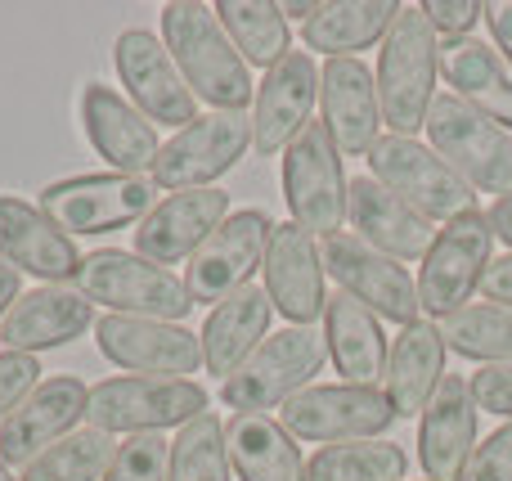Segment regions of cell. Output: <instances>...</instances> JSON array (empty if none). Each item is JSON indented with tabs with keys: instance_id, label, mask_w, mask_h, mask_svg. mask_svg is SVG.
Segmentation results:
<instances>
[{
	"instance_id": "52a82bcc",
	"label": "cell",
	"mask_w": 512,
	"mask_h": 481,
	"mask_svg": "<svg viewBox=\"0 0 512 481\" xmlns=\"http://www.w3.org/2000/svg\"><path fill=\"white\" fill-rule=\"evenodd\" d=\"M432 149L468 180L472 189L504 198L512 194V135L504 126H495L486 113H477L472 104H463L459 95L441 90L427 108L423 122Z\"/></svg>"
},
{
	"instance_id": "d6a6232c",
	"label": "cell",
	"mask_w": 512,
	"mask_h": 481,
	"mask_svg": "<svg viewBox=\"0 0 512 481\" xmlns=\"http://www.w3.org/2000/svg\"><path fill=\"white\" fill-rule=\"evenodd\" d=\"M216 18H221L225 36L234 41V50L243 54V63L270 72L274 63L288 54V18L274 0H216Z\"/></svg>"
},
{
	"instance_id": "836d02e7",
	"label": "cell",
	"mask_w": 512,
	"mask_h": 481,
	"mask_svg": "<svg viewBox=\"0 0 512 481\" xmlns=\"http://www.w3.org/2000/svg\"><path fill=\"white\" fill-rule=\"evenodd\" d=\"M445 351L481 365H512V311L495 302H468L463 311L445 315L441 324Z\"/></svg>"
},
{
	"instance_id": "44dd1931",
	"label": "cell",
	"mask_w": 512,
	"mask_h": 481,
	"mask_svg": "<svg viewBox=\"0 0 512 481\" xmlns=\"http://www.w3.org/2000/svg\"><path fill=\"white\" fill-rule=\"evenodd\" d=\"M81 131H86L90 149L122 176H149L162 153L158 126L126 95H117L113 86H99V81L81 90Z\"/></svg>"
},
{
	"instance_id": "30bf717a",
	"label": "cell",
	"mask_w": 512,
	"mask_h": 481,
	"mask_svg": "<svg viewBox=\"0 0 512 481\" xmlns=\"http://www.w3.org/2000/svg\"><path fill=\"white\" fill-rule=\"evenodd\" d=\"M283 203L292 212V225H301L310 239H328V234L342 230L346 171L324 122H310L283 149Z\"/></svg>"
},
{
	"instance_id": "9a60e30c",
	"label": "cell",
	"mask_w": 512,
	"mask_h": 481,
	"mask_svg": "<svg viewBox=\"0 0 512 481\" xmlns=\"http://www.w3.org/2000/svg\"><path fill=\"white\" fill-rule=\"evenodd\" d=\"M274 221L261 207H243L221 221V230L189 257L185 288L198 306H221L239 288H248L252 270L265 261V243H270Z\"/></svg>"
},
{
	"instance_id": "f1b7e54d",
	"label": "cell",
	"mask_w": 512,
	"mask_h": 481,
	"mask_svg": "<svg viewBox=\"0 0 512 481\" xmlns=\"http://www.w3.org/2000/svg\"><path fill=\"white\" fill-rule=\"evenodd\" d=\"M270 297L265 288H239L234 297H225L221 306H212L203 333H198V347H203V369L212 378H230L243 360L270 338Z\"/></svg>"
},
{
	"instance_id": "2e32d148",
	"label": "cell",
	"mask_w": 512,
	"mask_h": 481,
	"mask_svg": "<svg viewBox=\"0 0 512 481\" xmlns=\"http://www.w3.org/2000/svg\"><path fill=\"white\" fill-rule=\"evenodd\" d=\"M95 342L104 360H113L126 374H153V378H189L203 369V347L198 333L185 324L162 320H131V315H99Z\"/></svg>"
},
{
	"instance_id": "7a4b0ae2",
	"label": "cell",
	"mask_w": 512,
	"mask_h": 481,
	"mask_svg": "<svg viewBox=\"0 0 512 481\" xmlns=\"http://www.w3.org/2000/svg\"><path fill=\"white\" fill-rule=\"evenodd\" d=\"M436 72H441V41L418 5H400L391 32L378 50V104L382 126L391 135H414L427 122V108L436 99Z\"/></svg>"
},
{
	"instance_id": "ee69618b",
	"label": "cell",
	"mask_w": 512,
	"mask_h": 481,
	"mask_svg": "<svg viewBox=\"0 0 512 481\" xmlns=\"http://www.w3.org/2000/svg\"><path fill=\"white\" fill-rule=\"evenodd\" d=\"M486 23L495 36V50L512 63V0H486Z\"/></svg>"
},
{
	"instance_id": "3957f363",
	"label": "cell",
	"mask_w": 512,
	"mask_h": 481,
	"mask_svg": "<svg viewBox=\"0 0 512 481\" xmlns=\"http://www.w3.org/2000/svg\"><path fill=\"white\" fill-rule=\"evenodd\" d=\"M72 284L90 306H108V315L180 324L194 311V297H189L185 279L176 270L153 266V261L122 248H99L90 257H81V270Z\"/></svg>"
},
{
	"instance_id": "8d00e7d4",
	"label": "cell",
	"mask_w": 512,
	"mask_h": 481,
	"mask_svg": "<svg viewBox=\"0 0 512 481\" xmlns=\"http://www.w3.org/2000/svg\"><path fill=\"white\" fill-rule=\"evenodd\" d=\"M230 450H225V423L212 410L176 432L171 441L167 481H230Z\"/></svg>"
},
{
	"instance_id": "5b68a950",
	"label": "cell",
	"mask_w": 512,
	"mask_h": 481,
	"mask_svg": "<svg viewBox=\"0 0 512 481\" xmlns=\"http://www.w3.org/2000/svg\"><path fill=\"white\" fill-rule=\"evenodd\" d=\"M328 342L315 329H274L261 347L221 383V401L234 414H270L274 405H288L297 392H306L310 378L324 369Z\"/></svg>"
},
{
	"instance_id": "4dcf8cb0",
	"label": "cell",
	"mask_w": 512,
	"mask_h": 481,
	"mask_svg": "<svg viewBox=\"0 0 512 481\" xmlns=\"http://www.w3.org/2000/svg\"><path fill=\"white\" fill-rule=\"evenodd\" d=\"M225 450L239 481H306V459L274 414H230Z\"/></svg>"
},
{
	"instance_id": "74e56055",
	"label": "cell",
	"mask_w": 512,
	"mask_h": 481,
	"mask_svg": "<svg viewBox=\"0 0 512 481\" xmlns=\"http://www.w3.org/2000/svg\"><path fill=\"white\" fill-rule=\"evenodd\" d=\"M167 468H171V441L162 432H149V437H126L117 446L104 481H167Z\"/></svg>"
},
{
	"instance_id": "603a6c76",
	"label": "cell",
	"mask_w": 512,
	"mask_h": 481,
	"mask_svg": "<svg viewBox=\"0 0 512 481\" xmlns=\"http://www.w3.org/2000/svg\"><path fill=\"white\" fill-rule=\"evenodd\" d=\"M477 450V401L463 374H445L418 419V468L427 481H459Z\"/></svg>"
},
{
	"instance_id": "5bb4252c",
	"label": "cell",
	"mask_w": 512,
	"mask_h": 481,
	"mask_svg": "<svg viewBox=\"0 0 512 481\" xmlns=\"http://www.w3.org/2000/svg\"><path fill=\"white\" fill-rule=\"evenodd\" d=\"M113 63L126 86V99H131L153 126H180V131H185L189 122H198V99H194V90L185 86V77H180L176 59L167 54L162 36L144 32V27H126V32L117 36Z\"/></svg>"
},
{
	"instance_id": "1f68e13d",
	"label": "cell",
	"mask_w": 512,
	"mask_h": 481,
	"mask_svg": "<svg viewBox=\"0 0 512 481\" xmlns=\"http://www.w3.org/2000/svg\"><path fill=\"white\" fill-rule=\"evenodd\" d=\"M396 14V0H328L301 27V41H306V50L328 54V59H355L360 50L378 45L391 32Z\"/></svg>"
},
{
	"instance_id": "d4e9b609",
	"label": "cell",
	"mask_w": 512,
	"mask_h": 481,
	"mask_svg": "<svg viewBox=\"0 0 512 481\" xmlns=\"http://www.w3.org/2000/svg\"><path fill=\"white\" fill-rule=\"evenodd\" d=\"M90 324H95V306L77 293V284H41L9 306V315L0 320V342L5 351L36 356L86 338Z\"/></svg>"
},
{
	"instance_id": "e0dca14e",
	"label": "cell",
	"mask_w": 512,
	"mask_h": 481,
	"mask_svg": "<svg viewBox=\"0 0 512 481\" xmlns=\"http://www.w3.org/2000/svg\"><path fill=\"white\" fill-rule=\"evenodd\" d=\"M86 401L90 387L81 378L72 374L41 378V387L0 423V464L23 473L36 455H45L68 432H77V423L86 419Z\"/></svg>"
},
{
	"instance_id": "f6af8a7d",
	"label": "cell",
	"mask_w": 512,
	"mask_h": 481,
	"mask_svg": "<svg viewBox=\"0 0 512 481\" xmlns=\"http://www.w3.org/2000/svg\"><path fill=\"white\" fill-rule=\"evenodd\" d=\"M23 297V275H18L9 261H0V320L9 315V306Z\"/></svg>"
},
{
	"instance_id": "d590c367",
	"label": "cell",
	"mask_w": 512,
	"mask_h": 481,
	"mask_svg": "<svg viewBox=\"0 0 512 481\" xmlns=\"http://www.w3.org/2000/svg\"><path fill=\"white\" fill-rule=\"evenodd\" d=\"M117 455V441L99 428H77L50 446L45 455H36L32 464L18 473V481H104L108 464Z\"/></svg>"
},
{
	"instance_id": "9c48e42d",
	"label": "cell",
	"mask_w": 512,
	"mask_h": 481,
	"mask_svg": "<svg viewBox=\"0 0 512 481\" xmlns=\"http://www.w3.org/2000/svg\"><path fill=\"white\" fill-rule=\"evenodd\" d=\"M319 257L324 270L337 279L342 293H351L360 306H369L382 324H409L423 320V306H418V279L400 266L396 257L378 252L373 243H364L355 230H337L328 239H319Z\"/></svg>"
},
{
	"instance_id": "b9f144b4",
	"label": "cell",
	"mask_w": 512,
	"mask_h": 481,
	"mask_svg": "<svg viewBox=\"0 0 512 481\" xmlns=\"http://www.w3.org/2000/svg\"><path fill=\"white\" fill-rule=\"evenodd\" d=\"M468 387H472L477 410H490L512 423V365H481L468 378Z\"/></svg>"
},
{
	"instance_id": "e575fe53",
	"label": "cell",
	"mask_w": 512,
	"mask_h": 481,
	"mask_svg": "<svg viewBox=\"0 0 512 481\" xmlns=\"http://www.w3.org/2000/svg\"><path fill=\"white\" fill-rule=\"evenodd\" d=\"M409 455L387 437L319 446L306 464V481H405Z\"/></svg>"
},
{
	"instance_id": "6da1fadb",
	"label": "cell",
	"mask_w": 512,
	"mask_h": 481,
	"mask_svg": "<svg viewBox=\"0 0 512 481\" xmlns=\"http://www.w3.org/2000/svg\"><path fill=\"white\" fill-rule=\"evenodd\" d=\"M162 45L176 59L194 99L207 104V113H248L256 86L248 77V63L225 36L212 5H203V0L162 5Z\"/></svg>"
},
{
	"instance_id": "c3c4849f",
	"label": "cell",
	"mask_w": 512,
	"mask_h": 481,
	"mask_svg": "<svg viewBox=\"0 0 512 481\" xmlns=\"http://www.w3.org/2000/svg\"><path fill=\"white\" fill-rule=\"evenodd\" d=\"M0 481H14V477H9V468H5V464H0Z\"/></svg>"
},
{
	"instance_id": "f546056e",
	"label": "cell",
	"mask_w": 512,
	"mask_h": 481,
	"mask_svg": "<svg viewBox=\"0 0 512 481\" xmlns=\"http://www.w3.org/2000/svg\"><path fill=\"white\" fill-rule=\"evenodd\" d=\"M445 383V342L441 329L427 320L400 329V338L391 342V360H387V392L396 419H423L427 401L436 396V387Z\"/></svg>"
},
{
	"instance_id": "4316f807",
	"label": "cell",
	"mask_w": 512,
	"mask_h": 481,
	"mask_svg": "<svg viewBox=\"0 0 512 481\" xmlns=\"http://www.w3.org/2000/svg\"><path fill=\"white\" fill-rule=\"evenodd\" d=\"M324 342L333 356L342 383L351 387H382L387 383V360H391V342L382 333V320L360 306L351 293H328L324 306Z\"/></svg>"
},
{
	"instance_id": "7dc6e473",
	"label": "cell",
	"mask_w": 512,
	"mask_h": 481,
	"mask_svg": "<svg viewBox=\"0 0 512 481\" xmlns=\"http://www.w3.org/2000/svg\"><path fill=\"white\" fill-rule=\"evenodd\" d=\"M279 9H283V18H306V23L319 14V5H315V0H283Z\"/></svg>"
},
{
	"instance_id": "ac0fdd59",
	"label": "cell",
	"mask_w": 512,
	"mask_h": 481,
	"mask_svg": "<svg viewBox=\"0 0 512 481\" xmlns=\"http://www.w3.org/2000/svg\"><path fill=\"white\" fill-rule=\"evenodd\" d=\"M265 297L270 306L297 329H315V320L328 306V288H324V257H319V243L310 239L301 225L279 221L270 230L265 243Z\"/></svg>"
},
{
	"instance_id": "ba28073f",
	"label": "cell",
	"mask_w": 512,
	"mask_h": 481,
	"mask_svg": "<svg viewBox=\"0 0 512 481\" xmlns=\"http://www.w3.org/2000/svg\"><path fill=\"white\" fill-rule=\"evenodd\" d=\"M158 180L153 176H72L41 189V212L63 234H108L140 225L158 207Z\"/></svg>"
},
{
	"instance_id": "bcb514c9",
	"label": "cell",
	"mask_w": 512,
	"mask_h": 481,
	"mask_svg": "<svg viewBox=\"0 0 512 481\" xmlns=\"http://www.w3.org/2000/svg\"><path fill=\"white\" fill-rule=\"evenodd\" d=\"M490 225H495V239H504L508 248H512V194H504V198H495L490 203Z\"/></svg>"
},
{
	"instance_id": "8fae6325",
	"label": "cell",
	"mask_w": 512,
	"mask_h": 481,
	"mask_svg": "<svg viewBox=\"0 0 512 481\" xmlns=\"http://www.w3.org/2000/svg\"><path fill=\"white\" fill-rule=\"evenodd\" d=\"M279 423L292 441H315V446H342V441H373L387 437L396 423L387 392L382 387H351L328 383L297 392L288 405H279Z\"/></svg>"
},
{
	"instance_id": "8992f818",
	"label": "cell",
	"mask_w": 512,
	"mask_h": 481,
	"mask_svg": "<svg viewBox=\"0 0 512 481\" xmlns=\"http://www.w3.org/2000/svg\"><path fill=\"white\" fill-rule=\"evenodd\" d=\"M369 176L387 185L396 198H405L418 216L427 221H459V216L477 212V189L432 149L418 144L414 135H378L369 149Z\"/></svg>"
},
{
	"instance_id": "484cf974",
	"label": "cell",
	"mask_w": 512,
	"mask_h": 481,
	"mask_svg": "<svg viewBox=\"0 0 512 481\" xmlns=\"http://www.w3.org/2000/svg\"><path fill=\"white\" fill-rule=\"evenodd\" d=\"M346 216H351V230L364 243H373L378 252H387L396 261H423L427 248L436 243L432 221L418 216L405 198H396L373 176L346 180Z\"/></svg>"
},
{
	"instance_id": "ffe728a7",
	"label": "cell",
	"mask_w": 512,
	"mask_h": 481,
	"mask_svg": "<svg viewBox=\"0 0 512 481\" xmlns=\"http://www.w3.org/2000/svg\"><path fill=\"white\" fill-rule=\"evenodd\" d=\"M230 216V194L225 189H180L167 194L140 225H135V257L153 266H176L189 261Z\"/></svg>"
},
{
	"instance_id": "60d3db41",
	"label": "cell",
	"mask_w": 512,
	"mask_h": 481,
	"mask_svg": "<svg viewBox=\"0 0 512 481\" xmlns=\"http://www.w3.org/2000/svg\"><path fill=\"white\" fill-rule=\"evenodd\" d=\"M427 14L436 36L445 41H459V36H472V27L486 18V0H423L418 5Z\"/></svg>"
},
{
	"instance_id": "4fadbf2b",
	"label": "cell",
	"mask_w": 512,
	"mask_h": 481,
	"mask_svg": "<svg viewBox=\"0 0 512 481\" xmlns=\"http://www.w3.org/2000/svg\"><path fill=\"white\" fill-rule=\"evenodd\" d=\"M252 149V113H203L162 144L153 162L158 189H212L225 171L239 167V158Z\"/></svg>"
},
{
	"instance_id": "83f0119b",
	"label": "cell",
	"mask_w": 512,
	"mask_h": 481,
	"mask_svg": "<svg viewBox=\"0 0 512 481\" xmlns=\"http://www.w3.org/2000/svg\"><path fill=\"white\" fill-rule=\"evenodd\" d=\"M441 77L450 81V95L512 131V63L490 41L477 36L441 41Z\"/></svg>"
},
{
	"instance_id": "ab89813d",
	"label": "cell",
	"mask_w": 512,
	"mask_h": 481,
	"mask_svg": "<svg viewBox=\"0 0 512 481\" xmlns=\"http://www.w3.org/2000/svg\"><path fill=\"white\" fill-rule=\"evenodd\" d=\"M459 481H512V423L495 428L486 441H477Z\"/></svg>"
},
{
	"instance_id": "7bdbcfd3",
	"label": "cell",
	"mask_w": 512,
	"mask_h": 481,
	"mask_svg": "<svg viewBox=\"0 0 512 481\" xmlns=\"http://www.w3.org/2000/svg\"><path fill=\"white\" fill-rule=\"evenodd\" d=\"M486 302L495 306H508L512 311V252H504V257H490L486 275H481V288H477Z\"/></svg>"
},
{
	"instance_id": "277c9868",
	"label": "cell",
	"mask_w": 512,
	"mask_h": 481,
	"mask_svg": "<svg viewBox=\"0 0 512 481\" xmlns=\"http://www.w3.org/2000/svg\"><path fill=\"white\" fill-rule=\"evenodd\" d=\"M198 414H207V392L194 378H153V374H117L90 387L86 428L108 437H149V432L185 428Z\"/></svg>"
},
{
	"instance_id": "d6986e66",
	"label": "cell",
	"mask_w": 512,
	"mask_h": 481,
	"mask_svg": "<svg viewBox=\"0 0 512 481\" xmlns=\"http://www.w3.org/2000/svg\"><path fill=\"white\" fill-rule=\"evenodd\" d=\"M315 104H319V68L310 59V50H288L265 81L256 86L252 99V149L261 158L283 153L310 122H315Z\"/></svg>"
},
{
	"instance_id": "f35d334b",
	"label": "cell",
	"mask_w": 512,
	"mask_h": 481,
	"mask_svg": "<svg viewBox=\"0 0 512 481\" xmlns=\"http://www.w3.org/2000/svg\"><path fill=\"white\" fill-rule=\"evenodd\" d=\"M41 387V365L23 351H0V423Z\"/></svg>"
},
{
	"instance_id": "cb8c5ba5",
	"label": "cell",
	"mask_w": 512,
	"mask_h": 481,
	"mask_svg": "<svg viewBox=\"0 0 512 481\" xmlns=\"http://www.w3.org/2000/svg\"><path fill=\"white\" fill-rule=\"evenodd\" d=\"M0 261H9L18 275H36L41 284H68L81 270L72 234L14 194H0Z\"/></svg>"
},
{
	"instance_id": "7c38bea8",
	"label": "cell",
	"mask_w": 512,
	"mask_h": 481,
	"mask_svg": "<svg viewBox=\"0 0 512 481\" xmlns=\"http://www.w3.org/2000/svg\"><path fill=\"white\" fill-rule=\"evenodd\" d=\"M490 248H495V225L481 207L436 230V243L418 261V306H423V315L445 320V315L463 311L468 297L481 288Z\"/></svg>"
},
{
	"instance_id": "7402d4cb",
	"label": "cell",
	"mask_w": 512,
	"mask_h": 481,
	"mask_svg": "<svg viewBox=\"0 0 512 481\" xmlns=\"http://www.w3.org/2000/svg\"><path fill=\"white\" fill-rule=\"evenodd\" d=\"M319 108L342 158H369L382 131L378 81L360 59H328L319 68Z\"/></svg>"
}]
</instances>
